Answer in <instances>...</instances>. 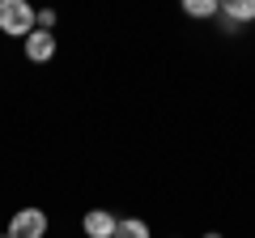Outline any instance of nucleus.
Instances as JSON below:
<instances>
[{
  "instance_id": "1",
  "label": "nucleus",
  "mask_w": 255,
  "mask_h": 238,
  "mask_svg": "<svg viewBox=\"0 0 255 238\" xmlns=\"http://www.w3.org/2000/svg\"><path fill=\"white\" fill-rule=\"evenodd\" d=\"M38 26V13L30 9L26 0H0V34L13 38H30Z\"/></svg>"
},
{
  "instance_id": "2",
  "label": "nucleus",
  "mask_w": 255,
  "mask_h": 238,
  "mask_svg": "<svg viewBox=\"0 0 255 238\" xmlns=\"http://www.w3.org/2000/svg\"><path fill=\"white\" fill-rule=\"evenodd\" d=\"M9 238H47V213L43 209H17L9 221Z\"/></svg>"
},
{
  "instance_id": "3",
  "label": "nucleus",
  "mask_w": 255,
  "mask_h": 238,
  "mask_svg": "<svg viewBox=\"0 0 255 238\" xmlns=\"http://www.w3.org/2000/svg\"><path fill=\"white\" fill-rule=\"evenodd\" d=\"M51 55H55V30H38V26H34V34L26 38V60L47 64Z\"/></svg>"
},
{
  "instance_id": "4",
  "label": "nucleus",
  "mask_w": 255,
  "mask_h": 238,
  "mask_svg": "<svg viewBox=\"0 0 255 238\" xmlns=\"http://www.w3.org/2000/svg\"><path fill=\"white\" fill-rule=\"evenodd\" d=\"M81 230H85L90 238H115V230H119V217H115V213H107V209H94V213H85Z\"/></svg>"
},
{
  "instance_id": "5",
  "label": "nucleus",
  "mask_w": 255,
  "mask_h": 238,
  "mask_svg": "<svg viewBox=\"0 0 255 238\" xmlns=\"http://www.w3.org/2000/svg\"><path fill=\"white\" fill-rule=\"evenodd\" d=\"M221 17L243 26V21H255V0H221Z\"/></svg>"
},
{
  "instance_id": "6",
  "label": "nucleus",
  "mask_w": 255,
  "mask_h": 238,
  "mask_svg": "<svg viewBox=\"0 0 255 238\" xmlns=\"http://www.w3.org/2000/svg\"><path fill=\"white\" fill-rule=\"evenodd\" d=\"M183 13H187V17H217L221 0H183Z\"/></svg>"
},
{
  "instance_id": "7",
  "label": "nucleus",
  "mask_w": 255,
  "mask_h": 238,
  "mask_svg": "<svg viewBox=\"0 0 255 238\" xmlns=\"http://www.w3.org/2000/svg\"><path fill=\"white\" fill-rule=\"evenodd\" d=\"M115 238H149V226L140 217H124L119 230H115Z\"/></svg>"
},
{
  "instance_id": "8",
  "label": "nucleus",
  "mask_w": 255,
  "mask_h": 238,
  "mask_svg": "<svg viewBox=\"0 0 255 238\" xmlns=\"http://www.w3.org/2000/svg\"><path fill=\"white\" fill-rule=\"evenodd\" d=\"M38 30H55V9H38Z\"/></svg>"
},
{
  "instance_id": "9",
  "label": "nucleus",
  "mask_w": 255,
  "mask_h": 238,
  "mask_svg": "<svg viewBox=\"0 0 255 238\" xmlns=\"http://www.w3.org/2000/svg\"><path fill=\"white\" fill-rule=\"evenodd\" d=\"M204 238H221V234H204Z\"/></svg>"
},
{
  "instance_id": "10",
  "label": "nucleus",
  "mask_w": 255,
  "mask_h": 238,
  "mask_svg": "<svg viewBox=\"0 0 255 238\" xmlns=\"http://www.w3.org/2000/svg\"><path fill=\"white\" fill-rule=\"evenodd\" d=\"M0 238H9V234H0Z\"/></svg>"
}]
</instances>
